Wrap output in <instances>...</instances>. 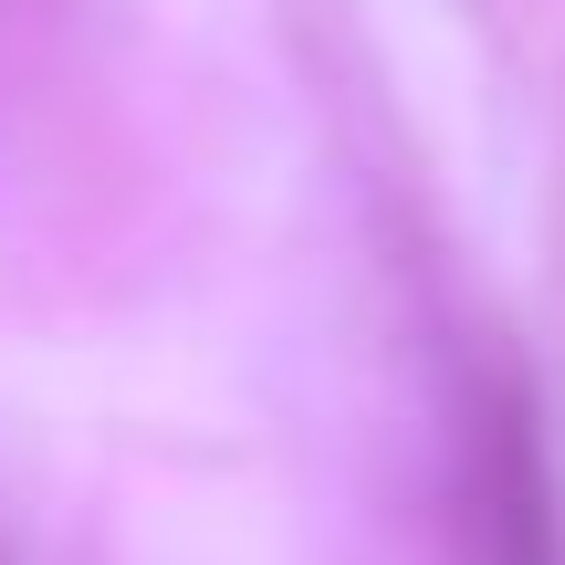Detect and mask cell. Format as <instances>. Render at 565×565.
I'll return each instance as SVG.
<instances>
[{"label": "cell", "instance_id": "obj_1", "mask_svg": "<svg viewBox=\"0 0 565 565\" xmlns=\"http://www.w3.org/2000/svg\"><path fill=\"white\" fill-rule=\"evenodd\" d=\"M471 524H482V565H565L545 450H534V419L513 398H492L482 440H471Z\"/></svg>", "mask_w": 565, "mask_h": 565}]
</instances>
